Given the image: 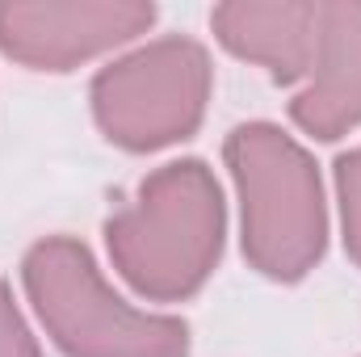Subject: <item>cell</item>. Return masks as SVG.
I'll list each match as a JSON object with an SVG mask.
<instances>
[{"instance_id":"obj_1","label":"cell","mask_w":361,"mask_h":357,"mask_svg":"<svg viewBox=\"0 0 361 357\" xmlns=\"http://www.w3.org/2000/svg\"><path fill=\"white\" fill-rule=\"evenodd\" d=\"M227 206L206 160H173L139 181L105 219V248L126 286L152 303H180L206 286L223 257Z\"/></svg>"},{"instance_id":"obj_2","label":"cell","mask_w":361,"mask_h":357,"mask_svg":"<svg viewBox=\"0 0 361 357\" xmlns=\"http://www.w3.org/2000/svg\"><path fill=\"white\" fill-rule=\"evenodd\" d=\"M240 193L244 257L273 282H298L324 261L328 206L311 152L273 122H244L223 143Z\"/></svg>"},{"instance_id":"obj_3","label":"cell","mask_w":361,"mask_h":357,"mask_svg":"<svg viewBox=\"0 0 361 357\" xmlns=\"http://www.w3.org/2000/svg\"><path fill=\"white\" fill-rule=\"evenodd\" d=\"M25 294L68 357H189V324L130 307L72 236L38 240L21 261Z\"/></svg>"},{"instance_id":"obj_4","label":"cell","mask_w":361,"mask_h":357,"mask_svg":"<svg viewBox=\"0 0 361 357\" xmlns=\"http://www.w3.org/2000/svg\"><path fill=\"white\" fill-rule=\"evenodd\" d=\"M214 89V68L202 42L169 34L92 76V118L101 135L126 152H160L189 139Z\"/></svg>"},{"instance_id":"obj_5","label":"cell","mask_w":361,"mask_h":357,"mask_svg":"<svg viewBox=\"0 0 361 357\" xmlns=\"http://www.w3.org/2000/svg\"><path fill=\"white\" fill-rule=\"evenodd\" d=\"M152 21L156 4L139 0H4L0 51L30 72H72L135 42Z\"/></svg>"},{"instance_id":"obj_6","label":"cell","mask_w":361,"mask_h":357,"mask_svg":"<svg viewBox=\"0 0 361 357\" xmlns=\"http://www.w3.org/2000/svg\"><path fill=\"white\" fill-rule=\"evenodd\" d=\"M290 118L311 139H341L361 126V0L319 4V42Z\"/></svg>"},{"instance_id":"obj_7","label":"cell","mask_w":361,"mask_h":357,"mask_svg":"<svg viewBox=\"0 0 361 357\" xmlns=\"http://www.w3.org/2000/svg\"><path fill=\"white\" fill-rule=\"evenodd\" d=\"M214 38L261 63L277 85H294L311 76L315 42H319V4L311 0H231L210 13Z\"/></svg>"},{"instance_id":"obj_8","label":"cell","mask_w":361,"mask_h":357,"mask_svg":"<svg viewBox=\"0 0 361 357\" xmlns=\"http://www.w3.org/2000/svg\"><path fill=\"white\" fill-rule=\"evenodd\" d=\"M336 198H341V227L345 253L361 265V147L336 160Z\"/></svg>"},{"instance_id":"obj_9","label":"cell","mask_w":361,"mask_h":357,"mask_svg":"<svg viewBox=\"0 0 361 357\" xmlns=\"http://www.w3.org/2000/svg\"><path fill=\"white\" fill-rule=\"evenodd\" d=\"M0 357H42L30 324L21 320V311L13 303V290L4 286V277H0Z\"/></svg>"}]
</instances>
